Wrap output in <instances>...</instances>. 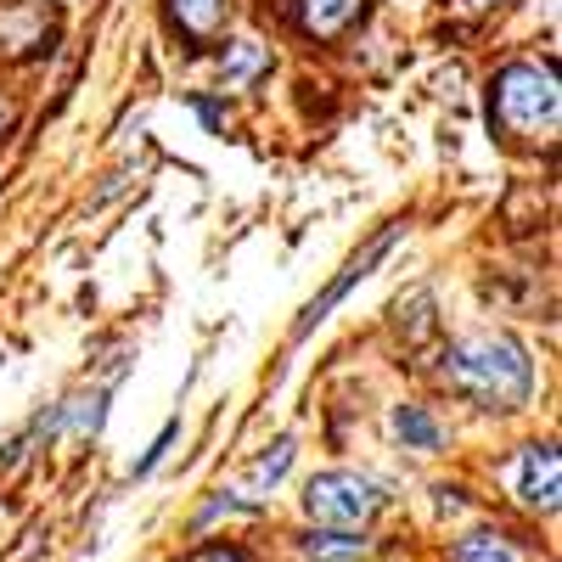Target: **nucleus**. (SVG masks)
Returning <instances> with one entry per match:
<instances>
[{
    "label": "nucleus",
    "mask_w": 562,
    "mask_h": 562,
    "mask_svg": "<svg viewBox=\"0 0 562 562\" xmlns=\"http://www.w3.org/2000/svg\"><path fill=\"white\" fill-rule=\"evenodd\" d=\"M439 378L479 411H524L535 394V360L518 338L479 333V338H461L445 349Z\"/></svg>",
    "instance_id": "obj_1"
},
{
    "label": "nucleus",
    "mask_w": 562,
    "mask_h": 562,
    "mask_svg": "<svg viewBox=\"0 0 562 562\" xmlns=\"http://www.w3.org/2000/svg\"><path fill=\"white\" fill-rule=\"evenodd\" d=\"M495 119H501L506 135H524V140L557 135V119H562L557 74L546 63H512L495 79Z\"/></svg>",
    "instance_id": "obj_2"
},
{
    "label": "nucleus",
    "mask_w": 562,
    "mask_h": 562,
    "mask_svg": "<svg viewBox=\"0 0 562 562\" xmlns=\"http://www.w3.org/2000/svg\"><path fill=\"white\" fill-rule=\"evenodd\" d=\"M383 506V490L360 473H321L304 490V512L326 529H366Z\"/></svg>",
    "instance_id": "obj_3"
},
{
    "label": "nucleus",
    "mask_w": 562,
    "mask_h": 562,
    "mask_svg": "<svg viewBox=\"0 0 562 562\" xmlns=\"http://www.w3.org/2000/svg\"><path fill=\"white\" fill-rule=\"evenodd\" d=\"M57 34L52 0H0V63L40 57Z\"/></svg>",
    "instance_id": "obj_4"
},
{
    "label": "nucleus",
    "mask_w": 562,
    "mask_h": 562,
    "mask_svg": "<svg viewBox=\"0 0 562 562\" xmlns=\"http://www.w3.org/2000/svg\"><path fill=\"white\" fill-rule=\"evenodd\" d=\"M518 495L535 512H551L557 506V450L551 445H529L524 450V461H518Z\"/></svg>",
    "instance_id": "obj_5"
},
{
    "label": "nucleus",
    "mask_w": 562,
    "mask_h": 562,
    "mask_svg": "<svg viewBox=\"0 0 562 562\" xmlns=\"http://www.w3.org/2000/svg\"><path fill=\"white\" fill-rule=\"evenodd\" d=\"M360 18H366V0H304V7H299V23H304L315 40H338V34H349Z\"/></svg>",
    "instance_id": "obj_6"
},
{
    "label": "nucleus",
    "mask_w": 562,
    "mask_h": 562,
    "mask_svg": "<svg viewBox=\"0 0 562 562\" xmlns=\"http://www.w3.org/2000/svg\"><path fill=\"white\" fill-rule=\"evenodd\" d=\"M225 12H231V0H169L175 29L192 40V45H209L225 29Z\"/></svg>",
    "instance_id": "obj_7"
},
{
    "label": "nucleus",
    "mask_w": 562,
    "mask_h": 562,
    "mask_svg": "<svg viewBox=\"0 0 562 562\" xmlns=\"http://www.w3.org/2000/svg\"><path fill=\"white\" fill-rule=\"evenodd\" d=\"M389 243H394V225H389V231H383V237H378V243H371V248H366V254H360V259H355V265H349V270H344V276L333 281V288H326V293L315 299V304H310V315L299 321V338L310 333V326H315V321H326V310H333V304H338V299L349 293V281H360V276H366L371 265H378V259L389 254Z\"/></svg>",
    "instance_id": "obj_8"
},
{
    "label": "nucleus",
    "mask_w": 562,
    "mask_h": 562,
    "mask_svg": "<svg viewBox=\"0 0 562 562\" xmlns=\"http://www.w3.org/2000/svg\"><path fill=\"white\" fill-rule=\"evenodd\" d=\"M394 434L405 439V450H439L445 445V428L422 405H394Z\"/></svg>",
    "instance_id": "obj_9"
},
{
    "label": "nucleus",
    "mask_w": 562,
    "mask_h": 562,
    "mask_svg": "<svg viewBox=\"0 0 562 562\" xmlns=\"http://www.w3.org/2000/svg\"><path fill=\"white\" fill-rule=\"evenodd\" d=\"M456 562H518V546H512L501 529H479L456 546Z\"/></svg>",
    "instance_id": "obj_10"
},
{
    "label": "nucleus",
    "mask_w": 562,
    "mask_h": 562,
    "mask_svg": "<svg viewBox=\"0 0 562 562\" xmlns=\"http://www.w3.org/2000/svg\"><path fill=\"white\" fill-rule=\"evenodd\" d=\"M220 68H225V85H231V90H243V85L265 68V45H259V40H237V45H225V63H220Z\"/></svg>",
    "instance_id": "obj_11"
},
{
    "label": "nucleus",
    "mask_w": 562,
    "mask_h": 562,
    "mask_svg": "<svg viewBox=\"0 0 562 562\" xmlns=\"http://www.w3.org/2000/svg\"><path fill=\"white\" fill-rule=\"evenodd\" d=\"M304 551L321 557V562H360V557L371 551V540H355L349 529H338V535H310Z\"/></svg>",
    "instance_id": "obj_12"
},
{
    "label": "nucleus",
    "mask_w": 562,
    "mask_h": 562,
    "mask_svg": "<svg viewBox=\"0 0 562 562\" xmlns=\"http://www.w3.org/2000/svg\"><path fill=\"white\" fill-rule=\"evenodd\" d=\"M288 467H293V439H276V445L254 461V484H276Z\"/></svg>",
    "instance_id": "obj_13"
},
{
    "label": "nucleus",
    "mask_w": 562,
    "mask_h": 562,
    "mask_svg": "<svg viewBox=\"0 0 562 562\" xmlns=\"http://www.w3.org/2000/svg\"><path fill=\"white\" fill-rule=\"evenodd\" d=\"M169 445H175V422H169V428H164V434H158V445H153V450H147V456H140V461H135V473H153V467H158V461H164V450H169Z\"/></svg>",
    "instance_id": "obj_14"
},
{
    "label": "nucleus",
    "mask_w": 562,
    "mask_h": 562,
    "mask_svg": "<svg viewBox=\"0 0 562 562\" xmlns=\"http://www.w3.org/2000/svg\"><path fill=\"white\" fill-rule=\"evenodd\" d=\"M192 562H243V557H237V551H220V546H214V551H198Z\"/></svg>",
    "instance_id": "obj_15"
},
{
    "label": "nucleus",
    "mask_w": 562,
    "mask_h": 562,
    "mask_svg": "<svg viewBox=\"0 0 562 562\" xmlns=\"http://www.w3.org/2000/svg\"><path fill=\"white\" fill-rule=\"evenodd\" d=\"M7 124H12V102L0 97V135H7Z\"/></svg>",
    "instance_id": "obj_16"
},
{
    "label": "nucleus",
    "mask_w": 562,
    "mask_h": 562,
    "mask_svg": "<svg viewBox=\"0 0 562 562\" xmlns=\"http://www.w3.org/2000/svg\"><path fill=\"white\" fill-rule=\"evenodd\" d=\"M461 7H467V12H479V7H490V0H461Z\"/></svg>",
    "instance_id": "obj_17"
}]
</instances>
